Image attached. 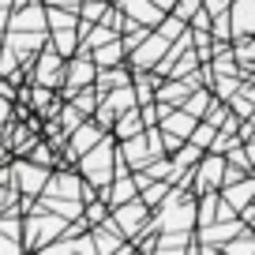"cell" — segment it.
Wrapping results in <instances>:
<instances>
[{"mask_svg": "<svg viewBox=\"0 0 255 255\" xmlns=\"http://www.w3.org/2000/svg\"><path fill=\"white\" fill-rule=\"evenodd\" d=\"M117 161H120V154H117V139L105 135L98 146H90V150L79 158V173H83V180L94 184L98 195H102V191L109 188L113 173H117Z\"/></svg>", "mask_w": 255, "mask_h": 255, "instance_id": "cell-1", "label": "cell"}, {"mask_svg": "<svg viewBox=\"0 0 255 255\" xmlns=\"http://www.w3.org/2000/svg\"><path fill=\"white\" fill-rule=\"evenodd\" d=\"M68 225V218H60L56 210L34 207L30 214H23V248L26 252H41L49 240H56Z\"/></svg>", "mask_w": 255, "mask_h": 255, "instance_id": "cell-2", "label": "cell"}, {"mask_svg": "<svg viewBox=\"0 0 255 255\" xmlns=\"http://www.w3.org/2000/svg\"><path fill=\"white\" fill-rule=\"evenodd\" d=\"M98 79V64L87 49H75L68 60H64V83H60V98H72L79 87H94Z\"/></svg>", "mask_w": 255, "mask_h": 255, "instance_id": "cell-3", "label": "cell"}, {"mask_svg": "<svg viewBox=\"0 0 255 255\" xmlns=\"http://www.w3.org/2000/svg\"><path fill=\"white\" fill-rule=\"evenodd\" d=\"M225 169H229L225 154L207 150L199 161H195V169H191V191H195V195H203V191H222V184H225Z\"/></svg>", "mask_w": 255, "mask_h": 255, "instance_id": "cell-4", "label": "cell"}, {"mask_svg": "<svg viewBox=\"0 0 255 255\" xmlns=\"http://www.w3.org/2000/svg\"><path fill=\"white\" fill-rule=\"evenodd\" d=\"M49 173H53V169L41 165V161H34V158H15L11 161V176H15L19 195H30V199H38L41 191H45Z\"/></svg>", "mask_w": 255, "mask_h": 255, "instance_id": "cell-5", "label": "cell"}, {"mask_svg": "<svg viewBox=\"0 0 255 255\" xmlns=\"http://www.w3.org/2000/svg\"><path fill=\"white\" fill-rule=\"evenodd\" d=\"M150 214H154V210L146 207L139 195H135V199H128V203H120V207H113V222L120 225L124 237H139V229L150 222Z\"/></svg>", "mask_w": 255, "mask_h": 255, "instance_id": "cell-6", "label": "cell"}, {"mask_svg": "<svg viewBox=\"0 0 255 255\" xmlns=\"http://www.w3.org/2000/svg\"><path fill=\"white\" fill-rule=\"evenodd\" d=\"M83 188H87V180H83L79 169H53L49 173V184L41 195H49V199H83Z\"/></svg>", "mask_w": 255, "mask_h": 255, "instance_id": "cell-7", "label": "cell"}, {"mask_svg": "<svg viewBox=\"0 0 255 255\" xmlns=\"http://www.w3.org/2000/svg\"><path fill=\"white\" fill-rule=\"evenodd\" d=\"M64 60H68V56H60L53 45H49L41 56H34V60H30L34 83H41V87H53V90H60V83H64Z\"/></svg>", "mask_w": 255, "mask_h": 255, "instance_id": "cell-8", "label": "cell"}, {"mask_svg": "<svg viewBox=\"0 0 255 255\" xmlns=\"http://www.w3.org/2000/svg\"><path fill=\"white\" fill-rule=\"evenodd\" d=\"M8 30H45L49 34V15H45V0H26L19 8H11Z\"/></svg>", "mask_w": 255, "mask_h": 255, "instance_id": "cell-9", "label": "cell"}, {"mask_svg": "<svg viewBox=\"0 0 255 255\" xmlns=\"http://www.w3.org/2000/svg\"><path fill=\"white\" fill-rule=\"evenodd\" d=\"M102 139H105V128L98 124L94 117H87V120L72 131V135H68V161H79L83 154H87L90 146H98Z\"/></svg>", "mask_w": 255, "mask_h": 255, "instance_id": "cell-10", "label": "cell"}, {"mask_svg": "<svg viewBox=\"0 0 255 255\" xmlns=\"http://www.w3.org/2000/svg\"><path fill=\"white\" fill-rule=\"evenodd\" d=\"M169 45H173L169 38H161L158 30H150V38H146L139 49H131V53H128V60H131V68H135V72H154V64L165 56Z\"/></svg>", "mask_w": 255, "mask_h": 255, "instance_id": "cell-11", "label": "cell"}, {"mask_svg": "<svg viewBox=\"0 0 255 255\" xmlns=\"http://www.w3.org/2000/svg\"><path fill=\"white\" fill-rule=\"evenodd\" d=\"M15 255V252H26L23 248V210H8L0 214V255Z\"/></svg>", "mask_w": 255, "mask_h": 255, "instance_id": "cell-12", "label": "cell"}, {"mask_svg": "<svg viewBox=\"0 0 255 255\" xmlns=\"http://www.w3.org/2000/svg\"><path fill=\"white\" fill-rule=\"evenodd\" d=\"M229 23H233V38L255 34V0H233L229 4Z\"/></svg>", "mask_w": 255, "mask_h": 255, "instance_id": "cell-13", "label": "cell"}, {"mask_svg": "<svg viewBox=\"0 0 255 255\" xmlns=\"http://www.w3.org/2000/svg\"><path fill=\"white\" fill-rule=\"evenodd\" d=\"M143 117H139V105H131V109H124V113H117V120H113V139H131V135H139L143 131Z\"/></svg>", "mask_w": 255, "mask_h": 255, "instance_id": "cell-14", "label": "cell"}, {"mask_svg": "<svg viewBox=\"0 0 255 255\" xmlns=\"http://www.w3.org/2000/svg\"><path fill=\"white\" fill-rule=\"evenodd\" d=\"M90 56H94L98 68H117V64H128V60H124L128 49H124V41H120V38H113V41H105V45L90 49Z\"/></svg>", "mask_w": 255, "mask_h": 255, "instance_id": "cell-15", "label": "cell"}, {"mask_svg": "<svg viewBox=\"0 0 255 255\" xmlns=\"http://www.w3.org/2000/svg\"><path fill=\"white\" fill-rule=\"evenodd\" d=\"M83 120H87V113H83L75 102H68V105H60V109H56V124H60L64 135H72V131L83 124Z\"/></svg>", "mask_w": 255, "mask_h": 255, "instance_id": "cell-16", "label": "cell"}, {"mask_svg": "<svg viewBox=\"0 0 255 255\" xmlns=\"http://www.w3.org/2000/svg\"><path fill=\"white\" fill-rule=\"evenodd\" d=\"M222 252H229V255H244V252L255 255V229H252V225H244L233 240H225V244H222Z\"/></svg>", "mask_w": 255, "mask_h": 255, "instance_id": "cell-17", "label": "cell"}, {"mask_svg": "<svg viewBox=\"0 0 255 255\" xmlns=\"http://www.w3.org/2000/svg\"><path fill=\"white\" fill-rule=\"evenodd\" d=\"M169 191H173V184H169V180H150L143 191H139V199H143L146 207L154 210V207H161V199H165Z\"/></svg>", "mask_w": 255, "mask_h": 255, "instance_id": "cell-18", "label": "cell"}, {"mask_svg": "<svg viewBox=\"0 0 255 255\" xmlns=\"http://www.w3.org/2000/svg\"><path fill=\"white\" fill-rule=\"evenodd\" d=\"M184 30H188V23H184L180 15H173V11H165V15H161V23H158V34H161V38H169V41H176Z\"/></svg>", "mask_w": 255, "mask_h": 255, "instance_id": "cell-19", "label": "cell"}, {"mask_svg": "<svg viewBox=\"0 0 255 255\" xmlns=\"http://www.w3.org/2000/svg\"><path fill=\"white\" fill-rule=\"evenodd\" d=\"M210 90H214L222 102H229V98L240 90V75H218V79H210Z\"/></svg>", "mask_w": 255, "mask_h": 255, "instance_id": "cell-20", "label": "cell"}, {"mask_svg": "<svg viewBox=\"0 0 255 255\" xmlns=\"http://www.w3.org/2000/svg\"><path fill=\"white\" fill-rule=\"evenodd\" d=\"M229 117H233V113H229V102H222V98H214V102L207 105V113H203V120H207V124H214V128H222Z\"/></svg>", "mask_w": 255, "mask_h": 255, "instance_id": "cell-21", "label": "cell"}, {"mask_svg": "<svg viewBox=\"0 0 255 255\" xmlns=\"http://www.w3.org/2000/svg\"><path fill=\"white\" fill-rule=\"evenodd\" d=\"M109 210H113V207H109V203L102 199V195H98V199H90L87 207H83V218H87L90 225H102L105 218H109Z\"/></svg>", "mask_w": 255, "mask_h": 255, "instance_id": "cell-22", "label": "cell"}, {"mask_svg": "<svg viewBox=\"0 0 255 255\" xmlns=\"http://www.w3.org/2000/svg\"><path fill=\"white\" fill-rule=\"evenodd\" d=\"M225 161H229V169H240V173H252V161H248V150H244V143H233L229 150H225Z\"/></svg>", "mask_w": 255, "mask_h": 255, "instance_id": "cell-23", "label": "cell"}, {"mask_svg": "<svg viewBox=\"0 0 255 255\" xmlns=\"http://www.w3.org/2000/svg\"><path fill=\"white\" fill-rule=\"evenodd\" d=\"M214 135H218V128L214 124H207V120H199V124H195V131H191V143L195 146H203V150H210V143H214Z\"/></svg>", "mask_w": 255, "mask_h": 255, "instance_id": "cell-24", "label": "cell"}, {"mask_svg": "<svg viewBox=\"0 0 255 255\" xmlns=\"http://www.w3.org/2000/svg\"><path fill=\"white\" fill-rule=\"evenodd\" d=\"M53 150H60V146H53V143H38V139H34L30 143V150H26V158H34V161H41V165H49L53 169Z\"/></svg>", "mask_w": 255, "mask_h": 255, "instance_id": "cell-25", "label": "cell"}, {"mask_svg": "<svg viewBox=\"0 0 255 255\" xmlns=\"http://www.w3.org/2000/svg\"><path fill=\"white\" fill-rule=\"evenodd\" d=\"M199 8H203V0H176V4H173V15H180L184 23H188Z\"/></svg>", "mask_w": 255, "mask_h": 255, "instance_id": "cell-26", "label": "cell"}, {"mask_svg": "<svg viewBox=\"0 0 255 255\" xmlns=\"http://www.w3.org/2000/svg\"><path fill=\"white\" fill-rule=\"evenodd\" d=\"M229 4H233V0H203V8L210 11V19L222 15V11H229Z\"/></svg>", "mask_w": 255, "mask_h": 255, "instance_id": "cell-27", "label": "cell"}, {"mask_svg": "<svg viewBox=\"0 0 255 255\" xmlns=\"http://www.w3.org/2000/svg\"><path fill=\"white\" fill-rule=\"evenodd\" d=\"M49 8H68V11H79V4L83 0H45Z\"/></svg>", "mask_w": 255, "mask_h": 255, "instance_id": "cell-28", "label": "cell"}, {"mask_svg": "<svg viewBox=\"0 0 255 255\" xmlns=\"http://www.w3.org/2000/svg\"><path fill=\"white\" fill-rule=\"evenodd\" d=\"M0 124H11V102L0 94Z\"/></svg>", "mask_w": 255, "mask_h": 255, "instance_id": "cell-29", "label": "cell"}, {"mask_svg": "<svg viewBox=\"0 0 255 255\" xmlns=\"http://www.w3.org/2000/svg\"><path fill=\"white\" fill-rule=\"evenodd\" d=\"M244 150H248V161H252V173H255V135L244 139Z\"/></svg>", "mask_w": 255, "mask_h": 255, "instance_id": "cell-30", "label": "cell"}, {"mask_svg": "<svg viewBox=\"0 0 255 255\" xmlns=\"http://www.w3.org/2000/svg\"><path fill=\"white\" fill-rule=\"evenodd\" d=\"M0 161H8V146L4 143H0Z\"/></svg>", "mask_w": 255, "mask_h": 255, "instance_id": "cell-31", "label": "cell"}]
</instances>
